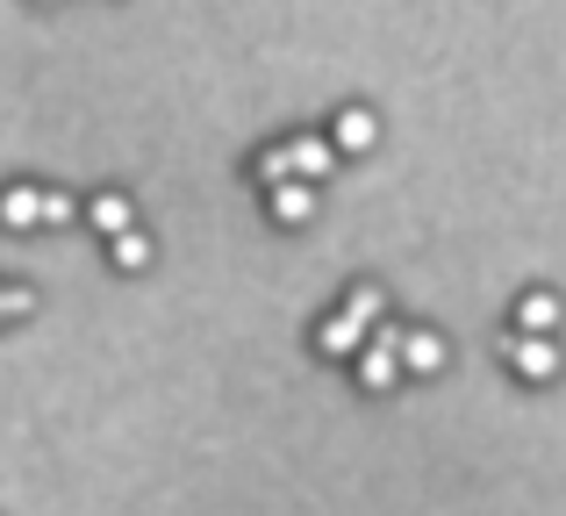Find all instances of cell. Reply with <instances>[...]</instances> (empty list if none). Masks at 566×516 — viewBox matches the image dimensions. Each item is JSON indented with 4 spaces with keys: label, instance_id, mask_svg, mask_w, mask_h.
Masks as SVG:
<instances>
[{
    "label": "cell",
    "instance_id": "cell-1",
    "mask_svg": "<svg viewBox=\"0 0 566 516\" xmlns=\"http://www.w3.org/2000/svg\"><path fill=\"white\" fill-rule=\"evenodd\" d=\"M359 380H366V394H387L401 380V330H395V323L374 330V345L359 351Z\"/></svg>",
    "mask_w": 566,
    "mask_h": 516
},
{
    "label": "cell",
    "instance_id": "cell-2",
    "mask_svg": "<svg viewBox=\"0 0 566 516\" xmlns=\"http://www.w3.org/2000/svg\"><path fill=\"white\" fill-rule=\"evenodd\" d=\"M366 330H374L366 316H352V308H337V316H323V330H316V351H323V359H359V351L374 345Z\"/></svg>",
    "mask_w": 566,
    "mask_h": 516
},
{
    "label": "cell",
    "instance_id": "cell-3",
    "mask_svg": "<svg viewBox=\"0 0 566 516\" xmlns=\"http://www.w3.org/2000/svg\"><path fill=\"white\" fill-rule=\"evenodd\" d=\"M287 166H294V180H302V187H316V180H331L345 158H337L331 137H287Z\"/></svg>",
    "mask_w": 566,
    "mask_h": 516
},
{
    "label": "cell",
    "instance_id": "cell-4",
    "mask_svg": "<svg viewBox=\"0 0 566 516\" xmlns=\"http://www.w3.org/2000/svg\"><path fill=\"white\" fill-rule=\"evenodd\" d=\"M510 366L524 380H553L559 373V345L553 337H510Z\"/></svg>",
    "mask_w": 566,
    "mask_h": 516
},
{
    "label": "cell",
    "instance_id": "cell-5",
    "mask_svg": "<svg viewBox=\"0 0 566 516\" xmlns=\"http://www.w3.org/2000/svg\"><path fill=\"white\" fill-rule=\"evenodd\" d=\"M331 144H337V158H359V151H374V144H380V123L366 108H345V115H337V129H331Z\"/></svg>",
    "mask_w": 566,
    "mask_h": 516
},
{
    "label": "cell",
    "instance_id": "cell-6",
    "mask_svg": "<svg viewBox=\"0 0 566 516\" xmlns=\"http://www.w3.org/2000/svg\"><path fill=\"white\" fill-rule=\"evenodd\" d=\"M559 330V294H524V302H516V337H553Z\"/></svg>",
    "mask_w": 566,
    "mask_h": 516
},
{
    "label": "cell",
    "instance_id": "cell-7",
    "mask_svg": "<svg viewBox=\"0 0 566 516\" xmlns=\"http://www.w3.org/2000/svg\"><path fill=\"white\" fill-rule=\"evenodd\" d=\"M86 223L101 230V238H129V230H137V209H129V194H94V209H86Z\"/></svg>",
    "mask_w": 566,
    "mask_h": 516
},
{
    "label": "cell",
    "instance_id": "cell-8",
    "mask_svg": "<svg viewBox=\"0 0 566 516\" xmlns=\"http://www.w3.org/2000/svg\"><path fill=\"white\" fill-rule=\"evenodd\" d=\"M0 223L8 230H43V187H8V194H0Z\"/></svg>",
    "mask_w": 566,
    "mask_h": 516
},
{
    "label": "cell",
    "instance_id": "cell-9",
    "mask_svg": "<svg viewBox=\"0 0 566 516\" xmlns=\"http://www.w3.org/2000/svg\"><path fill=\"white\" fill-rule=\"evenodd\" d=\"M401 366H409V373H438L444 366V337L438 330H401Z\"/></svg>",
    "mask_w": 566,
    "mask_h": 516
},
{
    "label": "cell",
    "instance_id": "cell-10",
    "mask_svg": "<svg viewBox=\"0 0 566 516\" xmlns=\"http://www.w3.org/2000/svg\"><path fill=\"white\" fill-rule=\"evenodd\" d=\"M265 201H273V223H308V215H316V194H308V187L302 180H287V187H273V194H265Z\"/></svg>",
    "mask_w": 566,
    "mask_h": 516
},
{
    "label": "cell",
    "instance_id": "cell-11",
    "mask_svg": "<svg viewBox=\"0 0 566 516\" xmlns=\"http://www.w3.org/2000/svg\"><path fill=\"white\" fill-rule=\"evenodd\" d=\"M251 172H259V187L273 194V187H287L294 180V166H287V144H265L259 158H251Z\"/></svg>",
    "mask_w": 566,
    "mask_h": 516
},
{
    "label": "cell",
    "instance_id": "cell-12",
    "mask_svg": "<svg viewBox=\"0 0 566 516\" xmlns=\"http://www.w3.org/2000/svg\"><path fill=\"white\" fill-rule=\"evenodd\" d=\"M115 265H123V273H144V265H151V238H144V230L115 238Z\"/></svg>",
    "mask_w": 566,
    "mask_h": 516
},
{
    "label": "cell",
    "instance_id": "cell-13",
    "mask_svg": "<svg viewBox=\"0 0 566 516\" xmlns=\"http://www.w3.org/2000/svg\"><path fill=\"white\" fill-rule=\"evenodd\" d=\"M352 316H366V323H374V330H387V294L380 287H352Z\"/></svg>",
    "mask_w": 566,
    "mask_h": 516
},
{
    "label": "cell",
    "instance_id": "cell-14",
    "mask_svg": "<svg viewBox=\"0 0 566 516\" xmlns=\"http://www.w3.org/2000/svg\"><path fill=\"white\" fill-rule=\"evenodd\" d=\"M72 215H80V209H72L65 187H43V223H72Z\"/></svg>",
    "mask_w": 566,
    "mask_h": 516
},
{
    "label": "cell",
    "instance_id": "cell-15",
    "mask_svg": "<svg viewBox=\"0 0 566 516\" xmlns=\"http://www.w3.org/2000/svg\"><path fill=\"white\" fill-rule=\"evenodd\" d=\"M29 308H36V302H29V287H0V316H29Z\"/></svg>",
    "mask_w": 566,
    "mask_h": 516
}]
</instances>
